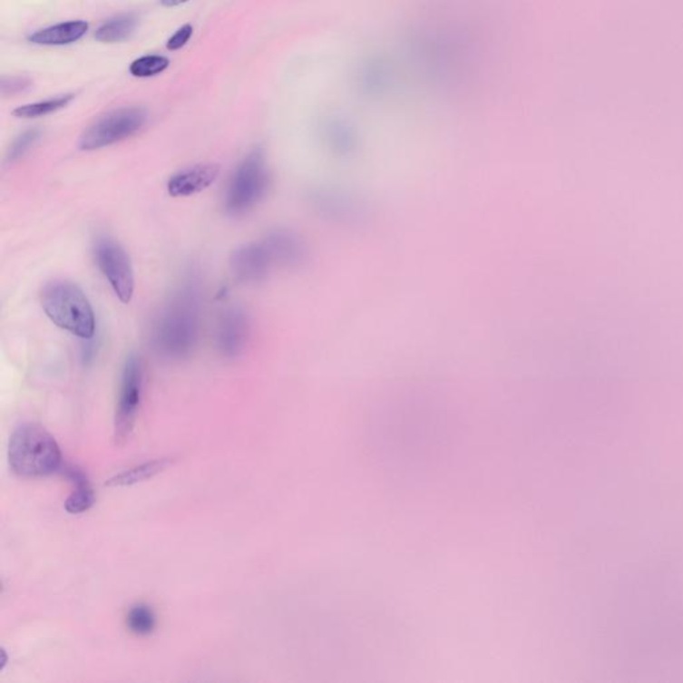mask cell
<instances>
[{"label":"cell","mask_w":683,"mask_h":683,"mask_svg":"<svg viewBox=\"0 0 683 683\" xmlns=\"http://www.w3.org/2000/svg\"><path fill=\"white\" fill-rule=\"evenodd\" d=\"M172 463L171 458L155 459V461L146 462V463L139 464V466L132 467V469L124 470L121 474H116L115 477L110 478L106 482V486L110 487H126L137 484L139 482L147 481V479L154 478L155 475L161 474V472L167 469L170 464Z\"/></svg>","instance_id":"obj_14"},{"label":"cell","mask_w":683,"mask_h":683,"mask_svg":"<svg viewBox=\"0 0 683 683\" xmlns=\"http://www.w3.org/2000/svg\"><path fill=\"white\" fill-rule=\"evenodd\" d=\"M62 452L53 434L38 424H22L8 444L11 469L19 477L42 478L62 469Z\"/></svg>","instance_id":"obj_2"},{"label":"cell","mask_w":683,"mask_h":683,"mask_svg":"<svg viewBox=\"0 0 683 683\" xmlns=\"http://www.w3.org/2000/svg\"><path fill=\"white\" fill-rule=\"evenodd\" d=\"M220 172V167L211 163L186 167L170 178L167 182V192L175 198L200 194L217 181Z\"/></svg>","instance_id":"obj_10"},{"label":"cell","mask_w":683,"mask_h":683,"mask_svg":"<svg viewBox=\"0 0 683 683\" xmlns=\"http://www.w3.org/2000/svg\"><path fill=\"white\" fill-rule=\"evenodd\" d=\"M127 628L137 636H150L157 626V615L149 605L139 603L127 614Z\"/></svg>","instance_id":"obj_17"},{"label":"cell","mask_w":683,"mask_h":683,"mask_svg":"<svg viewBox=\"0 0 683 683\" xmlns=\"http://www.w3.org/2000/svg\"><path fill=\"white\" fill-rule=\"evenodd\" d=\"M31 86V81L25 76H13V78L2 79L3 96H13L24 93Z\"/></svg>","instance_id":"obj_20"},{"label":"cell","mask_w":683,"mask_h":683,"mask_svg":"<svg viewBox=\"0 0 683 683\" xmlns=\"http://www.w3.org/2000/svg\"><path fill=\"white\" fill-rule=\"evenodd\" d=\"M147 112L141 107H126L102 116L79 139V149L84 151L112 146L141 132L146 124Z\"/></svg>","instance_id":"obj_6"},{"label":"cell","mask_w":683,"mask_h":683,"mask_svg":"<svg viewBox=\"0 0 683 683\" xmlns=\"http://www.w3.org/2000/svg\"><path fill=\"white\" fill-rule=\"evenodd\" d=\"M200 278L186 275L152 325L150 341L160 358L182 361L194 353L200 339Z\"/></svg>","instance_id":"obj_1"},{"label":"cell","mask_w":683,"mask_h":683,"mask_svg":"<svg viewBox=\"0 0 683 683\" xmlns=\"http://www.w3.org/2000/svg\"><path fill=\"white\" fill-rule=\"evenodd\" d=\"M170 61L161 55H147L132 62L130 73L137 78H150L163 73L169 67Z\"/></svg>","instance_id":"obj_18"},{"label":"cell","mask_w":683,"mask_h":683,"mask_svg":"<svg viewBox=\"0 0 683 683\" xmlns=\"http://www.w3.org/2000/svg\"><path fill=\"white\" fill-rule=\"evenodd\" d=\"M87 31H89L87 22L71 21L36 31L30 35L28 41L39 46H64V44H75L79 39L83 38Z\"/></svg>","instance_id":"obj_12"},{"label":"cell","mask_w":683,"mask_h":683,"mask_svg":"<svg viewBox=\"0 0 683 683\" xmlns=\"http://www.w3.org/2000/svg\"><path fill=\"white\" fill-rule=\"evenodd\" d=\"M274 265L273 258L263 242L239 246L229 258V268L235 279L249 285L263 282Z\"/></svg>","instance_id":"obj_9"},{"label":"cell","mask_w":683,"mask_h":683,"mask_svg":"<svg viewBox=\"0 0 683 683\" xmlns=\"http://www.w3.org/2000/svg\"><path fill=\"white\" fill-rule=\"evenodd\" d=\"M41 135L42 132L39 129H30L24 134L19 135L8 149L7 155H5V163L13 164L24 158L35 146L36 141L41 139Z\"/></svg>","instance_id":"obj_19"},{"label":"cell","mask_w":683,"mask_h":683,"mask_svg":"<svg viewBox=\"0 0 683 683\" xmlns=\"http://www.w3.org/2000/svg\"><path fill=\"white\" fill-rule=\"evenodd\" d=\"M41 302L48 319L62 330L83 341L95 337V313L89 298L76 283L51 280L42 288Z\"/></svg>","instance_id":"obj_3"},{"label":"cell","mask_w":683,"mask_h":683,"mask_svg":"<svg viewBox=\"0 0 683 683\" xmlns=\"http://www.w3.org/2000/svg\"><path fill=\"white\" fill-rule=\"evenodd\" d=\"M138 25L134 15H121L102 24L96 30L95 39L102 44H119L132 35Z\"/></svg>","instance_id":"obj_15"},{"label":"cell","mask_w":683,"mask_h":683,"mask_svg":"<svg viewBox=\"0 0 683 683\" xmlns=\"http://www.w3.org/2000/svg\"><path fill=\"white\" fill-rule=\"evenodd\" d=\"M187 2H190V0H161V3L164 7H177V5H183V3Z\"/></svg>","instance_id":"obj_22"},{"label":"cell","mask_w":683,"mask_h":683,"mask_svg":"<svg viewBox=\"0 0 683 683\" xmlns=\"http://www.w3.org/2000/svg\"><path fill=\"white\" fill-rule=\"evenodd\" d=\"M143 364L137 354L127 356L122 370L121 388L114 422L115 444L122 446L129 441L137 424L141 393H143Z\"/></svg>","instance_id":"obj_5"},{"label":"cell","mask_w":683,"mask_h":683,"mask_svg":"<svg viewBox=\"0 0 683 683\" xmlns=\"http://www.w3.org/2000/svg\"><path fill=\"white\" fill-rule=\"evenodd\" d=\"M270 172L265 152L254 149L232 172L223 198V209L229 217H243L268 194Z\"/></svg>","instance_id":"obj_4"},{"label":"cell","mask_w":683,"mask_h":683,"mask_svg":"<svg viewBox=\"0 0 683 683\" xmlns=\"http://www.w3.org/2000/svg\"><path fill=\"white\" fill-rule=\"evenodd\" d=\"M64 474L73 483V493L66 501V510L70 514H82L89 512L95 503V494L89 479L82 470L73 466L64 467Z\"/></svg>","instance_id":"obj_13"},{"label":"cell","mask_w":683,"mask_h":683,"mask_svg":"<svg viewBox=\"0 0 683 683\" xmlns=\"http://www.w3.org/2000/svg\"><path fill=\"white\" fill-rule=\"evenodd\" d=\"M192 33H194V28H192L191 24H184L182 28H180V30L177 31V33L174 34V35L171 36V38L169 39V42H167V48H169L170 51H177L181 50L184 46V44H187V42L190 41V38L192 36Z\"/></svg>","instance_id":"obj_21"},{"label":"cell","mask_w":683,"mask_h":683,"mask_svg":"<svg viewBox=\"0 0 683 683\" xmlns=\"http://www.w3.org/2000/svg\"><path fill=\"white\" fill-rule=\"evenodd\" d=\"M275 265L291 266L302 260L305 246L294 232L288 229H274L262 240Z\"/></svg>","instance_id":"obj_11"},{"label":"cell","mask_w":683,"mask_h":683,"mask_svg":"<svg viewBox=\"0 0 683 683\" xmlns=\"http://www.w3.org/2000/svg\"><path fill=\"white\" fill-rule=\"evenodd\" d=\"M251 322L239 306H231L220 314L215 328V346L226 358H238L245 353L250 339Z\"/></svg>","instance_id":"obj_8"},{"label":"cell","mask_w":683,"mask_h":683,"mask_svg":"<svg viewBox=\"0 0 683 683\" xmlns=\"http://www.w3.org/2000/svg\"><path fill=\"white\" fill-rule=\"evenodd\" d=\"M73 99V93H67V95L48 99V101L44 102H38V103L25 104V106L14 110L13 115L16 116V118L33 119L53 114V112H59V110L69 106Z\"/></svg>","instance_id":"obj_16"},{"label":"cell","mask_w":683,"mask_h":683,"mask_svg":"<svg viewBox=\"0 0 683 683\" xmlns=\"http://www.w3.org/2000/svg\"><path fill=\"white\" fill-rule=\"evenodd\" d=\"M93 259L122 303L132 302L135 290L132 259L121 243L110 237H101L93 245Z\"/></svg>","instance_id":"obj_7"}]
</instances>
